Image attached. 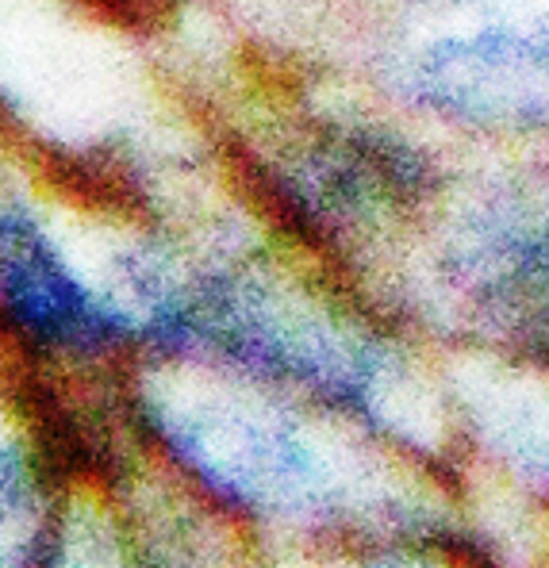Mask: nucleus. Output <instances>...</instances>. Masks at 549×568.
<instances>
[{
  "label": "nucleus",
  "instance_id": "f257e3e1",
  "mask_svg": "<svg viewBox=\"0 0 549 568\" xmlns=\"http://www.w3.org/2000/svg\"><path fill=\"white\" fill-rule=\"evenodd\" d=\"M0 304L28 331L65 346H96L115 331L112 315L89 304L81 284L58 265L35 223L0 212Z\"/></svg>",
  "mask_w": 549,
  "mask_h": 568
}]
</instances>
